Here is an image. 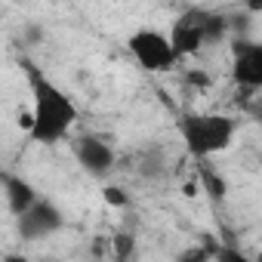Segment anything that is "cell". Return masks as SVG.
Masks as SVG:
<instances>
[{"label": "cell", "mask_w": 262, "mask_h": 262, "mask_svg": "<svg viewBox=\"0 0 262 262\" xmlns=\"http://www.w3.org/2000/svg\"><path fill=\"white\" fill-rule=\"evenodd\" d=\"M19 65H22V74H25L28 93H31V108L22 117L28 139L37 145H56V142L68 139L74 123L80 120L74 99L47 71H40V65H34L31 59H22Z\"/></svg>", "instance_id": "cell-1"}, {"label": "cell", "mask_w": 262, "mask_h": 262, "mask_svg": "<svg viewBox=\"0 0 262 262\" xmlns=\"http://www.w3.org/2000/svg\"><path fill=\"white\" fill-rule=\"evenodd\" d=\"M179 139L185 151L194 161H210L231 148L237 136V120L231 114H216V111H185L176 120Z\"/></svg>", "instance_id": "cell-2"}, {"label": "cell", "mask_w": 262, "mask_h": 262, "mask_svg": "<svg viewBox=\"0 0 262 262\" xmlns=\"http://www.w3.org/2000/svg\"><path fill=\"white\" fill-rule=\"evenodd\" d=\"M231 34L228 28V16L219 10H207V7H188L170 28V47L179 59L185 56H198L204 47H213L219 40H225Z\"/></svg>", "instance_id": "cell-3"}, {"label": "cell", "mask_w": 262, "mask_h": 262, "mask_svg": "<svg viewBox=\"0 0 262 262\" xmlns=\"http://www.w3.org/2000/svg\"><path fill=\"white\" fill-rule=\"evenodd\" d=\"M126 50L136 59V65L148 74H167L179 65V56L170 47V37L158 28H139L126 37Z\"/></svg>", "instance_id": "cell-4"}, {"label": "cell", "mask_w": 262, "mask_h": 262, "mask_svg": "<svg viewBox=\"0 0 262 262\" xmlns=\"http://www.w3.org/2000/svg\"><path fill=\"white\" fill-rule=\"evenodd\" d=\"M13 222H16V234H19V241H25V244H37V241H47V237H53L56 231L65 228V213H62L50 198L37 194L22 213L13 216Z\"/></svg>", "instance_id": "cell-5"}, {"label": "cell", "mask_w": 262, "mask_h": 262, "mask_svg": "<svg viewBox=\"0 0 262 262\" xmlns=\"http://www.w3.org/2000/svg\"><path fill=\"white\" fill-rule=\"evenodd\" d=\"M71 151H74V161L80 164V170L93 179H108L117 167V148L111 145L108 136L83 133V136L74 139Z\"/></svg>", "instance_id": "cell-6"}, {"label": "cell", "mask_w": 262, "mask_h": 262, "mask_svg": "<svg viewBox=\"0 0 262 262\" xmlns=\"http://www.w3.org/2000/svg\"><path fill=\"white\" fill-rule=\"evenodd\" d=\"M231 80L250 93L262 86V43L244 34L231 37Z\"/></svg>", "instance_id": "cell-7"}, {"label": "cell", "mask_w": 262, "mask_h": 262, "mask_svg": "<svg viewBox=\"0 0 262 262\" xmlns=\"http://www.w3.org/2000/svg\"><path fill=\"white\" fill-rule=\"evenodd\" d=\"M0 182H4V198H7V210L16 216V213H22L34 198H37V188L28 182V179H22V176H4V179H0Z\"/></svg>", "instance_id": "cell-8"}, {"label": "cell", "mask_w": 262, "mask_h": 262, "mask_svg": "<svg viewBox=\"0 0 262 262\" xmlns=\"http://www.w3.org/2000/svg\"><path fill=\"white\" fill-rule=\"evenodd\" d=\"M198 182H201V188L207 191V198H210L213 204H222V201H225L228 182L222 179V173H219L210 161H198Z\"/></svg>", "instance_id": "cell-9"}, {"label": "cell", "mask_w": 262, "mask_h": 262, "mask_svg": "<svg viewBox=\"0 0 262 262\" xmlns=\"http://www.w3.org/2000/svg\"><path fill=\"white\" fill-rule=\"evenodd\" d=\"M164 173H167L164 151H161V148H148V151L142 155V161H139V176H145V179H158V176H164Z\"/></svg>", "instance_id": "cell-10"}, {"label": "cell", "mask_w": 262, "mask_h": 262, "mask_svg": "<svg viewBox=\"0 0 262 262\" xmlns=\"http://www.w3.org/2000/svg\"><path fill=\"white\" fill-rule=\"evenodd\" d=\"M133 250H136V237H133V234H114V237H111V253H114V259H129V256H133Z\"/></svg>", "instance_id": "cell-11"}, {"label": "cell", "mask_w": 262, "mask_h": 262, "mask_svg": "<svg viewBox=\"0 0 262 262\" xmlns=\"http://www.w3.org/2000/svg\"><path fill=\"white\" fill-rule=\"evenodd\" d=\"M19 40H22V47H40L47 40V28L40 22H28L22 28V34H19Z\"/></svg>", "instance_id": "cell-12"}, {"label": "cell", "mask_w": 262, "mask_h": 262, "mask_svg": "<svg viewBox=\"0 0 262 262\" xmlns=\"http://www.w3.org/2000/svg\"><path fill=\"white\" fill-rule=\"evenodd\" d=\"M102 198H105L108 207H117V210L129 207V194H126L120 185H105V188H102Z\"/></svg>", "instance_id": "cell-13"}]
</instances>
